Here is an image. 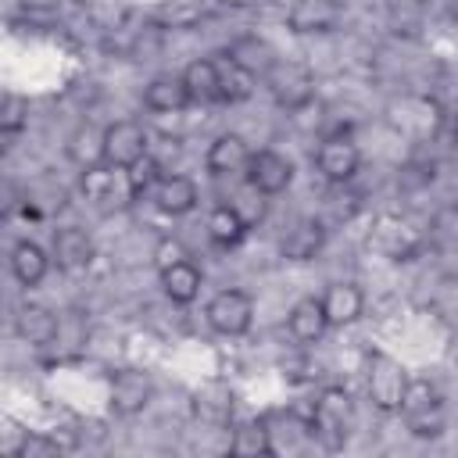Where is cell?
Listing matches in <instances>:
<instances>
[{
  "label": "cell",
  "instance_id": "1",
  "mask_svg": "<svg viewBox=\"0 0 458 458\" xmlns=\"http://www.w3.org/2000/svg\"><path fill=\"white\" fill-rule=\"evenodd\" d=\"M311 444H318L322 451H340L347 440H351V429H354V401L344 386L329 383L315 394L311 401Z\"/></svg>",
  "mask_w": 458,
  "mask_h": 458
},
{
  "label": "cell",
  "instance_id": "2",
  "mask_svg": "<svg viewBox=\"0 0 458 458\" xmlns=\"http://www.w3.org/2000/svg\"><path fill=\"white\" fill-rule=\"evenodd\" d=\"M444 107L437 97L429 93H401L386 104V125L401 136V140H411V143H426L440 132L444 125Z\"/></svg>",
  "mask_w": 458,
  "mask_h": 458
},
{
  "label": "cell",
  "instance_id": "3",
  "mask_svg": "<svg viewBox=\"0 0 458 458\" xmlns=\"http://www.w3.org/2000/svg\"><path fill=\"white\" fill-rule=\"evenodd\" d=\"M411 386V376L404 369V361H397L386 351H365V394L372 401L376 411L383 415H397L404 404V394Z\"/></svg>",
  "mask_w": 458,
  "mask_h": 458
},
{
  "label": "cell",
  "instance_id": "4",
  "mask_svg": "<svg viewBox=\"0 0 458 458\" xmlns=\"http://www.w3.org/2000/svg\"><path fill=\"white\" fill-rule=\"evenodd\" d=\"M397 415L404 419V429H408L415 440H437V437H444V429H447L444 397H440V390H437L429 379H411V386H408L404 404H401Z\"/></svg>",
  "mask_w": 458,
  "mask_h": 458
},
{
  "label": "cell",
  "instance_id": "5",
  "mask_svg": "<svg viewBox=\"0 0 458 458\" xmlns=\"http://www.w3.org/2000/svg\"><path fill=\"white\" fill-rule=\"evenodd\" d=\"M265 89L283 111H293L315 97V75L301 61H272L265 72Z\"/></svg>",
  "mask_w": 458,
  "mask_h": 458
},
{
  "label": "cell",
  "instance_id": "6",
  "mask_svg": "<svg viewBox=\"0 0 458 458\" xmlns=\"http://www.w3.org/2000/svg\"><path fill=\"white\" fill-rule=\"evenodd\" d=\"M204 318H208V326H211L218 336H243V333H250V326H254V297H250L247 290H236V286L218 290V293L208 301Z\"/></svg>",
  "mask_w": 458,
  "mask_h": 458
},
{
  "label": "cell",
  "instance_id": "7",
  "mask_svg": "<svg viewBox=\"0 0 458 458\" xmlns=\"http://www.w3.org/2000/svg\"><path fill=\"white\" fill-rule=\"evenodd\" d=\"M154 401V383L143 369H118L107 379V411L114 419H132L140 411H147Z\"/></svg>",
  "mask_w": 458,
  "mask_h": 458
},
{
  "label": "cell",
  "instance_id": "8",
  "mask_svg": "<svg viewBox=\"0 0 458 458\" xmlns=\"http://www.w3.org/2000/svg\"><path fill=\"white\" fill-rule=\"evenodd\" d=\"M150 150V132L143 129V122L136 118H118L111 125H104V165L111 168H129L132 161H140Z\"/></svg>",
  "mask_w": 458,
  "mask_h": 458
},
{
  "label": "cell",
  "instance_id": "9",
  "mask_svg": "<svg viewBox=\"0 0 458 458\" xmlns=\"http://www.w3.org/2000/svg\"><path fill=\"white\" fill-rule=\"evenodd\" d=\"M315 168L333 186L351 182L358 175V168H361V150H358V143L347 132H333V136L318 140V147H315Z\"/></svg>",
  "mask_w": 458,
  "mask_h": 458
},
{
  "label": "cell",
  "instance_id": "10",
  "mask_svg": "<svg viewBox=\"0 0 458 458\" xmlns=\"http://www.w3.org/2000/svg\"><path fill=\"white\" fill-rule=\"evenodd\" d=\"M283 21L293 36H326L340 29L344 7L340 0H290Z\"/></svg>",
  "mask_w": 458,
  "mask_h": 458
},
{
  "label": "cell",
  "instance_id": "11",
  "mask_svg": "<svg viewBox=\"0 0 458 458\" xmlns=\"http://www.w3.org/2000/svg\"><path fill=\"white\" fill-rule=\"evenodd\" d=\"M243 182H250V186H254L258 193H265V197H279V193H286L290 182H293V161H290L286 154H279V150L261 147V150L250 154V161H247V168H243Z\"/></svg>",
  "mask_w": 458,
  "mask_h": 458
},
{
  "label": "cell",
  "instance_id": "12",
  "mask_svg": "<svg viewBox=\"0 0 458 458\" xmlns=\"http://www.w3.org/2000/svg\"><path fill=\"white\" fill-rule=\"evenodd\" d=\"M50 254H54V265L61 272H86L97 258V243L93 236L82 229V225H61L50 240Z\"/></svg>",
  "mask_w": 458,
  "mask_h": 458
},
{
  "label": "cell",
  "instance_id": "13",
  "mask_svg": "<svg viewBox=\"0 0 458 458\" xmlns=\"http://www.w3.org/2000/svg\"><path fill=\"white\" fill-rule=\"evenodd\" d=\"M197 200H200L197 182H193L190 175H179V172H165V175L157 179L154 193H150V204H154L161 215H168V218L190 215V211L197 208Z\"/></svg>",
  "mask_w": 458,
  "mask_h": 458
},
{
  "label": "cell",
  "instance_id": "14",
  "mask_svg": "<svg viewBox=\"0 0 458 458\" xmlns=\"http://www.w3.org/2000/svg\"><path fill=\"white\" fill-rule=\"evenodd\" d=\"M322 308H326L329 329H344V326H354L365 315V293H361L358 283L336 279L322 290Z\"/></svg>",
  "mask_w": 458,
  "mask_h": 458
},
{
  "label": "cell",
  "instance_id": "15",
  "mask_svg": "<svg viewBox=\"0 0 458 458\" xmlns=\"http://www.w3.org/2000/svg\"><path fill=\"white\" fill-rule=\"evenodd\" d=\"M250 154H254V150H250V143H247L240 132H218V136L211 140L208 154H204V168H208L215 179H222V175H243Z\"/></svg>",
  "mask_w": 458,
  "mask_h": 458
},
{
  "label": "cell",
  "instance_id": "16",
  "mask_svg": "<svg viewBox=\"0 0 458 458\" xmlns=\"http://www.w3.org/2000/svg\"><path fill=\"white\" fill-rule=\"evenodd\" d=\"M14 336L25 340L29 347H47V344H57L61 336V318L47 308V304H21L14 311Z\"/></svg>",
  "mask_w": 458,
  "mask_h": 458
},
{
  "label": "cell",
  "instance_id": "17",
  "mask_svg": "<svg viewBox=\"0 0 458 458\" xmlns=\"http://www.w3.org/2000/svg\"><path fill=\"white\" fill-rule=\"evenodd\" d=\"M190 408H193V415L204 426H229L233 422V408H236V394L222 379H211V383H204V386L193 390Z\"/></svg>",
  "mask_w": 458,
  "mask_h": 458
},
{
  "label": "cell",
  "instance_id": "18",
  "mask_svg": "<svg viewBox=\"0 0 458 458\" xmlns=\"http://www.w3.org/2000/svg\"><path fill=\"white\" fill-rule=\"evenodd\" d=\"M329 329V318H326V308H322V297H301L290 304L286 311V333L297 340V344H318Z\"/></svg>",
  "mask_w": 458,
  "mask_h": 458
},
{
  "label": "cell",
  "instance_id": "19",
  "mask_svg": "<svg viewBox=\"0 0 458 458\" xmlns=\"http://www.w3.org/2000/svg\"><path fill=\"white\" fill-rule=\"evenodd\" d=\"M157 286H161V293H165L172 304L186 308V304H193V301L200 297L204 272H200L190 258H182V261H175V265H168V268L157 272Z\"/></svg>",
  "mask_w": 458,
  "mask_h": 458
},
{
  "label": "cell",
  "instance_id": "20",
  "mask_svg": "<svg viewBox=\"0 0 458 458\" xmlns=\"http://www.w3.org/2000/svg\"><path fill=\"white\" fill-rule=\"evenodd\" d=\"M143 107L154 114H182L190 107L182 75H154L143 89Z\"/></svg>",
  "mask_w": 458,
  "mask_h": 458
},
{
  "label": "cell",
  "instance_id": "21",
  "mask_svg": "<svg viewBox=\"0 0 458 458\" xmlns=\"http://www.w3.org/2000/svg\"><path fill=\"white\" fill-rule=\"evenodd\" d=\"M50 265H54V254H47L36 240H18V243L11 247V276H14L25 290L39 286V283L47 279Z\"/></svg>",
  "mask_w": 458,
  "mask_h": 458
},
{
  "label": "cell",
  "instance_id": "22",
  "mask_svg": "<svg viewBox=\"0 0 458 458\" xmlns=\"http://www.w3.org/2000/svg\"><path fill=\"white\" fill-rule=\"evenodd\" d=\"M229 454H240V458H272L276 454V444H272V429H268V415H258V419H247L240 426H233V437H229Z\"/></svg>",
  "mask_w": 458,
  "mask_h": 458
},
{
  "label": "cell",
  "instance_id": "23",
  "mask_svg": "<svg viewBox=\"0 0 458 458\" xmlns=\"http://www.w3.org/2000/svg\"><path fill=\"white\" fill-rule=\"evenodd\" d=\"M254 89H258V72H250L247 64L225 54L218 61V104H243L254 97Z\"/></svg>",
  "mask_w": 458,
  "mask_h": 458
},
{
  "label": "cell",
  "instance_id": "24",
  "mask_svg": "<svg viewBox=\"0 0 458 458\" xmlns=\"http://www.w3.org/2000/svg\"><path fill=\"white\" fill-rule=\"evenodd\" d=\"M179 75L186 82L190 104H197V107L218 104V61L215 57H193Z\"/></svg>",
  "mask_w": 458,
  "mask_h": 458
},
{
  "label": "cell",
  "instance_id": "25",
  "mask_svg": "<svg viewBox=\"0 0 458 458\" xmlns=\"http://www.w3.org/2000/svg\"><path fill=\"white\" fill-rule=\"evenodd\" d=\"M326 247V225L318 218H301L279 243V254L286 261H311Z\"/></svg>",
  "mask_w": 458,
  "mask_h": 458
},
{
  "label": "cell",
  "instance_id": "26",
  "mask_svg": "<svg viewBox=\"0 0 458 458\" xmlns=\"http://www.w3.org/2000/svg\"><path fill=\"white\" fill-rule=\"evenodd\" d=\"M247 233H250V222H247L233 204H215V208L208 211V236H211L215 247L233 250V247L243 243Z\"/></svg>",
  "mask_w": 458,
  "mask_h": 458
},
{
  "label": "cell",
  "instance_id": "27",
  "mask_svg": "<svg viewBox=\"0 0 458 458\" xmlns=\"http://www.w3.org/2000/svg\"><path fill=\"white\" fill-rule=\"evenodd\" d=\"M64 154H68V161L79 165V168L100 165V161H104V129L93 125V122H79V125L68 132Z\"/></svg>",
  "mask_w": 458,
  "mask_h": 458
},
{
  "label": "cell",
  "instance_id": "28",
  "mask_svg": "<svg viewBox=\"0 0 458 458\" xmlns=\"http://www.w3.org/2000/svg\"><path fill=\"white\" fill-rule=\"evenodd\" d=\"M426 243L433 250H458V204H444L433 211L426 225Z\"/></svg>",
  "mask_w": 458,
  "mask_h": 458
},
{
  "label": "cell",
  "instance_id": "29",
  "mask_svg": "<svg viewBox=\"0 0 458 458\" xmlns=\"http://www.w3.org/2000/svg\"><path fill=\"white\" fill-rule=\"evenodd\" d=\"M161 175H165V165H161V157H157L154 150H147L140 161H132V165L125 168V182H129V190H132V200L150 197Z\"/></svg>",
  "mask_w": 458,
  "mask_h": 458
},
{
  "label": "cell",
  "instance_id": "30",
  "mask_svg": "<svg viewBox=\"0 0 458 458\" xmlns=\"http://www.w3.org/2000/svg\"><path fill=\"white\" fill-rule=\"evenodd\" d=\"M200 18H204V7H200V4H190V0H175V4H165V7H157V14H154V25H157V29H193Z\"/></svg>",
  "mask_w": 458,
  "mask_h": 458
},
{
  "label": "cell",
  "instance_id": "31",
  "mask_svg": "<svg viewBox=\"0 0 458 458\" xmlns=\"http://www.w3.org/2000/svg\"><path fill=\"white\" fill-rule=\"evenodd\" d=\"M429 311H433L437 318H458V272H444V276L433 283Z\"/></svg>",
  "mask_w": 458,
  "mask_h": 458
},
{
  "label": "cell",
  "instance_id": "32",
  "mask_svg": "<svg viewBox=\"0 0 458 458\" xmlns=\"http://www.w3.org/2000/svg\"><path fill=\"white\" fill-rule=\"evenodd\" d=\"M225 54H229V57H236L240 64H247L250 72H261V75H265V72H268V64L276 61V57H272V47H268L265 39H254V36H247V39L233 43Z\"/></svg>",
  "mask_w": 458,
  "mask_h": 458
},
{
  "label": "cell",
  "instance_id": "33",
  "mask_svg": "<svg viewBox=\"0 0 458 458\" xmlns=\"http://www.w3.org/2000/svg\"><path fill=\"white\" fill-rule=\"evenodd\" d=\"M25 125H29V100H21L18 93H4V104H0V132L11 140Z\"/></svg>",
  "mask_w": 458,
  "mask_h": 458
},
{
  "label": "cell",
  "instance_id": "34",
  "mask_svg": "<svg viewBox=\"0 0 458 458\" xmlns=\"http://www.w3.org/2000/svg\"><path fill=\"white\" fill-rule=\"evenodd\" d=\"M14 454L18 458H54V454H61V444L47 433H25L14 447Z\"/></svg>",
  "mask_w": 458,
  "mask_h": 458
},
{
  "label": "cell",
  "instance_id": "35",
  "mask_svg": "<svg viewBox=\"0 0 458 458\" xmlns=\"http://www.w3.org/2000/svg\"><path fill=\"white\" fill-rule=\"evenodd\" d=\"M182 258H190L186 247H182V240H175V236H161V240H157V247H154V265H157V272L168 268V265H175V261H182Z\"/></svg>",
  "mask_w": 458,
  "mask_h": 458
},
{
  "label": "cell",
  "instance_id": "36",
  "mask_svg": "<svg viewBox=\"0 0 458 458\" xmlns=\"http://www.w3.org/2000/svg\"><path fill=\"white\" fill-rule=\"evenodd\" d=\"M451 140H454V147H458V111L451 114Z\"/></svg>",
  "mask_w": 458,
  "mask_h": 458
},
{
  "label": "cell",
  "instance_id": "37",
  "mask_svg": "<svg viewBox=\"0 0 458 458\" xmlns=\"http://www.w3.org/2000/svg\"><path fill=\"white\" fill-rule=\"evenodd\" d=\"M411 4H429V0H411Z\"/></svg>",
  "mask_w": 458,
  "mask_h": 458
}]
</instances>
